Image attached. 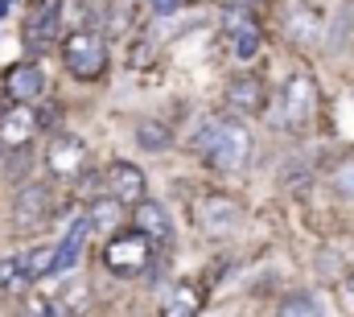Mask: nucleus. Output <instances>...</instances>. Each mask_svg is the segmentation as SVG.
<instances>
[{
  "mask_svg": "<svg viewBox=\"0 0 354 317\" xmlns=\"http://www.w3.org/2000/svg\"><path fill=\"white\" fill-rule=\"evenodd\" d=\"M276 317H317V301H313L309 293H292V297L280 301Z\"/></svg>",
  "mask_w": 354,
  "mask_h": 317,
  "instance_id": "nucleus-22",
  "label": "nucleus"
},
{
  "mask_svg": "<svg viewBox=\"0 0 354 317\" xmlns=\"http://www.w3.org/2000/svg\"><path fill=\"white\" fill-rule=\"evenodd\" d=\"M149 4H153V12H161V17H169V12L181 8V0H149Z\"/></svg>",
  "mask_w": 354,
  "mask_h": 317,
  "instance_id": "nucleus-27",
  "label": "nucleus"
},
{
  "mask_svg": "<svg viewBox=\"0 0 354 317\" xmlns=\"http://www.w3.org/2000/svg\"><path fill=\"white\" fill-rule=\"evenodd\" d=\"M120 219H124V210H120V202L115 198H99L95 206L87 210V223H91V231H115L120 227Z\"/></svg>",
  "mask_w": 354,
  "mask_h": 317,
  "instance_id": "nucleus-19",
  "label": "nucleus"
},
{
  "mask_svg": "<svg viewBox=\"0 0 354 317\" xmlns=\"http://www.w3.org/2000/svg\"><path fill=\"white\" fill-rule=\"evenodd\" d=\"M37 128H41V116H37L29 103H12V107L4 111V120H0V141L12 145V149H21L25 141H33Z\"/></svg>",
  "mask_w": 354,
  "mask_h": 317,
  "instance_id": "nucleus-10",
  "label": "nucleus"
},
{
  "mask_svg": "<svg viewBox=\"0 0 354 317\" xmlns=\"http://www.w3.org/2000/svg\"><path fill=\"white\" fill-rule=\"evenodd\" d=\"M198 309H202V293L189 280H181L165 301V317H198Z\"/></svg>",
  "mask_w": 354,
  "mask_h": 317,
  "instance_id": "nucleus-17",
  "label": "nucleus"
},
{
  "mask_svg": "<svg viewBox=\"0 0 354 317\" xmlns=\"http://www.w3.org/2000/svg\"><path fill=\"white\" fill-rule=\"evenodd\" d=\"M83 165H87V145H83L79 136L58 132V136L46 145V169H50V173H58V177H79Z\"/></svg>",
  "mask_w": 354,
  "mask_h": 317,
  "instance_id": "nucleus-7",
  "label": "nucleus"
},
{
  "mask_svg": "<svg viewBox=\"0 0 354 317\" xmlns=\"http://www.w3.org/2000/svg\"><path fill=\"white\" fill-rule=\"evenodd\" d=\"M136 227H140V235L149 239V243H165V239L174 235L169 210L161 202H153V198H140L136 202Z\"/></svg>",
  "mask_w": 354,
  "mask_h": 317,
  "instance_id": "nucleus-12",
  "label": "nucleus"
},
{
  "mask_svg": "<svg viewBox=\"0 0 354 317\" xmlns=\"http://www.w3.org/2000/svg\"><path fill=\"white\" fill-rule=\"evenodd\" d=\"M25 272H29V280L50 276V272H54V251H50V247H37L33 255H25Z\"/></svg>",
  "mask_w": 354,
  "mask_h": 317,
  "instance_id": "nucleus-24",
  "label": "nucleus"
},
{
  "mask_svg": "<svg viewBox=\"0 0 354 317\" xmlns=\"http://www.w3.org/2000/svg\"><path fill=\"white\" fill-rule=\"evenodd\" d=\"M153 260V243L140 235V231H128V235H111L103 247V268L111 276H140Z\"/></svg>",
  "mask_w": 354,
  "mask_h": 317,
  "instance_id": "nucleus-5",
  "label": "nucleus"
},
{
  "mask_svg": "<svg viewBox=\"0 0 354 317\" xmlns=\"http://www.w3.org/2000/svg\"><path fill=\"white\" fill-rule=\"evenodd\" d=\"M103 181H107V194L124 206V202H140L145 198V173L132 165V161H115V165H107V173H103Z\"/></svg>",
  "mask_w": 354,
  "mask_h": 317,
  "instance_id": "nucleus-9",
  "label": "nucleus"
},
{
  "mask_svg": "<svg viewBox=\"0 0 354 317\" xmlns=\"http://www.w3.org/2000/svg\"><path fill=\"white\" fill-rule=\"evenodd\" d=\"M334 190H338V198H346V202H354V157H346V161H338L334 165Z\"/></svg>",
  "mask_w": 354,
  "mask_h": 317,
  "instance_id": "nucleus-23",
  "label": "nucleus"
},
{
  "mask_svg": "<svg viewBox=\"0 0 354 317\" xmlns=\"http://www.w3.org/2000/svg\"><path fill=\"white\" fill-rule=\"evenodd\" d=\"M227 99H231V107H239V111H260L264 107V82L260 79H235L227 87Z\"/></svg>",
  "mask_w": 354,
  "mask_h": 317,
  "instance_id": "nucleus-16",
  "label": "nucleus"
},
{
  "mask_svg": "<svg viewBox=\"0 0 354 317\" xmlns=\"http://www.w3.org/2000/svg\"><path fill=\"white\" fill-rule=\"evenodd\" d=\"M17 317H54V305H50L46 297H29V301H25V309H21Z\"/></svg>",
  "mask_w": 354,
  "mask_h": 317,
  "instance_id": "nucleus-25",
  "label": "nucleus"
},
{
  "mask_svg": "<svg viewBox=\"0 0 354 317\" xmlns=\"http://www.w3.org/2000/svg\"><path fill=\"white\" fill-rule=\"evenodd\" d=\"M317 111V82L309 75H292L280 91V124L288 132H301Z\"/></svg>",
  "mask_w": 354,
  "mask_h": 317,
  "instance_id": "nucleus-6",
  "label": "nucleus"
},
{
  "mask_svg": "<svg viewBox=\"0 0 354 317\" xmlns=\"http://www.w3.org/2000/svg\"><path fill=\"white\" fill-rule=\"evenodd\" d=\"M198 149L210 169H243L252 161V132L239 120H210L198 136Z\"/></svg>",
  "mask_w": 354,
  "mask_h": 317,
  "instance_id": "nucleus-1",
  "label": "nucleus"
},
{
  "mask_svg": "<svg viewBox=\"0 0 354 317\" xmlns=\"http://www.w3.org/2000/svg\"><path fill=\"white\" fill-rule=\"evenodd\" d=\"M223 21H227V33L235 37V54H239V58H252L256 46H260V25H256V17L243 12L239 4H231Z\"/></svg>",
  "mask_w": 354,
  "mask_h": 317,
  "instance_id": "nucleus-11",
  "label": "nucleus"
},
{
  "mask_svg": "<svg viewBox=\"0 0 354 317\" xmlns=\"http://www.w3.org/2000/svg\"><path fill=\"white\" fill-rule=\"evenodd\" d=\"M288 33L297 46H317L322 42V17L309 8V4H292L288 12Z\"/></svg>",
  "mask_w": 354,
  "mask_h": 317,
  "instance_id": "nucleus-15",
  "label": "nucleus"
},
{
  "mask_svg": "<svg viewBox=\"0 0 354 317\" xmlns=\"http://www.w3.org/2000/svg\"><path fill=\"white\" fill-rule=\"evenodd\" d=\"M87 289H62V301H66V309L71 314H83V305H87V297H83Z\"/></svg>",
  "mask_w": 354,
  "mask_h": 317,
  "instance_id": "nucleus-26",
  "label": "nucleus"
},
{
  "mask_svg": "<svg viewBox=\"0 0 354 317\" xmlns=\"http://www.w3.org/2000/svg\"><path fill=\"white\" fill-rule=\"evenodd\" d=\"M87 235H91V223H87V215H79V219L66 227V239L54 247V272H71V268L79 264V255H83V247H87Z\"/></svg>",
  "mask_w": 354,
  "mask_h": 317,
  "instance_id": "nucleus-13",
  "label": "nucleus"
},
{
  "mask_svg": "<svg viewBox=\"0 0 354 317\" xmlns=\"http://www.w3.org/2000/svg\"><path fill=\"white\" fill-rule=\"evenodd\" d=\"M136 145L157 153V149H165V145H169V128H165V124H157V120H145V124L136 128Z\"/></svg>",
  "mask_w": 354,
  "mask_h": 317,
  "instance_id": "nucleus-21",
  "label": "nucleus"
},
{
  "mask_svg": "<svg viewBox=\"0 0 354 317\" xmlns=\"http://www.w3.org/2000/svg\"><path fill=\"white\" fill-rule=\"evenodd\" d=\"M194 223H198V231L206 239H227L239 231L243 206L235 198H227V194H202L194 202Z\"/></svg>",
  "mask_w": 354,
  "mask_h": 317,
  "instance_id": "nucleus-4",
  "label": "nucleus"
},
{
  "mask_svg": "<svg viewBox=\"0 0 354 317\" xmlns=\"http://www.w3.org/2000/svg\"><path fill=\"white\" fill-rule=\"evenodd\" d=\"M91 4L87 0H58V25L62 29H87Z\"/></svg>",
  "mask_w": 354,
  "mask_h": 317,
  "instance_id": "nucleus-20",
  "label": "nucleus"
},
{
  "mask_svg": "<svg viewBox=\"0 0 354 317\" xmlns=\"http://www.w3.org/2000/svg\"><path fill=\"white\" fill-rule=\"evenodd\" d=\"M33 280L25 272V260L21 255H4L0 260V293H25Z\"/></svg>",
  "mask_w": 354,
  "mask_h": 317,
  "instance_id": "nucleus-18",
  "label": "nucleus"
},
{
  "mask_svg": "<svg viewBox=\"0 0 354 317\" xmlns=\"http://www.w3.org/2000/svg\"><path fill=\"white\" fill-rule=\"evenodd\" d=\"M62 62L75 79H99L107 71V46L103 33L95 29H71V37L62 42Z\"/></svg>",
  "mask_w": 354,
  "mask_h": 317,
  "instance_id": "nucleus-2",
  "label": "nucleus"
},
{
  "mask_svg": "<svg viewBox=\"0 0 354 317\" xmlns=\"http://www.w3.org/2000/svg\"><path fill=\"white\" fill-rule=\"evenodd\" d=\"M4 87H8L12 103H33V99L46 91V75H41L33 62H25V66H12V71L4 75Z\"/></svg>",
  "mask_w": 354,
  "mask_h": 317,
  "instance_id": "nucleus-14",
  "label": "nucleus"
},
{
  "mask_svg": "<svg viewBox=\"0 0 354 317\" xmlns=\"http://www.w3.org/2000/svg\"><path fill=\"white\" fill-rule=\"evenodd\" d=\"M58 0H37L33 8H29V17H25V46L33 50V54H41V50H50V42L58 37Z\"/></svg>",
  "mask_w": 354,
  "mask_h": 317,
  "instance_id": "nucleus-8",
  "label": "nucleus"
},
{
  "mask_svg": "<svg viewBox=\"0 0 354 317\" xmlns=\"http://www.w3.org/2000/svg\"><path fill=\"white\" fill-rule=\"evenodd\" d=\"M50 215H54V190L46 181H25L12 198V231L33 235L50 223Z\"/></svg>",
  "mask_w": 354,
  "mask_h": 317,
  "instance_id": "nucleus-3",
  "label": "nucleus"
}]
</instances>
